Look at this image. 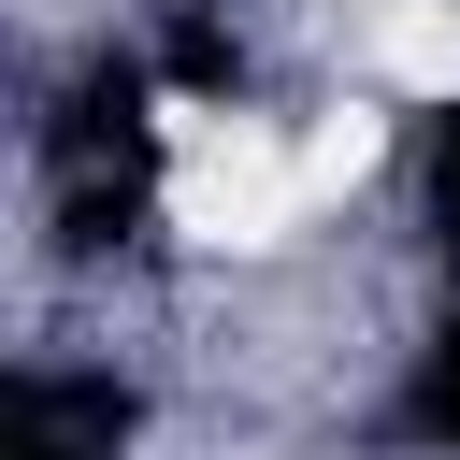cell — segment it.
I'll return each instance as SVG.
<instances>
[{
	"instance_id": "1",
	"label": "cell",
	"mask_w": 460,
	"mask_h": 460,
	"mask_svg": "<svg viewBox=\"0 0 460 460\" xmlns=\"http://www.w3.org/2000/svg\"><path fill=\"white\" fill-rule=\"evenodd\" d=\"M158 216L216 259H259L288 244L316 201H302V144L273 115H172V172H158Z\"/></svg>"
},
{
	"instance_id": "2",
	"label": "cell",
	"mask_w": 460,
	"mask_h": 460,
	"mask_svg": "<svg viewBox=\"0 0 460 460\" xmlns=\"http://www.w3.org/2000/svg\"><path fill=\"white\" fill-rule=\"evenodd\" d=\"M374 86L388 101H460V0H388L374 14Z\"/></svg>"
},
{
	"instance_id": "3",
	"label": "cell",
	"mask_w": 460,
	"mask_h": 460,
	"mask_svg": "<svg viewBox=\"0 0 460 460\" xmlns=\"http://www.w3.org/2000/svg\"><path fill=\"white\" fill-rule=\"evenodd\" d=\"M302 144V201H345V187H374V158H388V115L374 101H331L316 129H288Z\"/></svg>"
}]
</instances>
